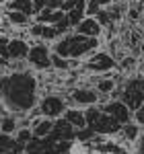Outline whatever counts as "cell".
Masks as SVG:
<instances>
[{
	"label": "cell",
	"mask_w": 144,
	"mask_h": 154,
	"mask_svg": "<svg viewBox=\"0 0 144 154\" xmlns=\"http://www.w3.org/2000/svg\"><path fill=\"white\" fill-rule=\"evenodd\" d=\"M33 101H35V82L27 74H14L4 80L2 105H11V111L29 109Z\"/></svg>",
	"instance_id": "obj_1"
},
{
	"label": "cell",
	"mask_w": 144,
	"mask_h": 154,
	"mask_svg": "<svg viewBox=\"0 0 144 154\" xmlns=\"http://www.w3.org/2000/svg\"><path fill=\"white\" fill-rule=\"evenodd\" d=\"M97 39L93 37H84V35H70V37H64L62 41L56 43V54L62 56L64 60L68 58H83L84 54H89V51H93L97 48Z\"/></svg>",
	"instance_id": "obj_2"
},
{
	"label": "cell",
	"mask_w": 144,
	"mask_h": 154,
	"mask_svg": "<svg viewBox=\"0 0 144 154\" xmlns=\"http://www.w3.org/2000/svg\"><path fill=\"white\" fill-rule=\"evenodd\" d=\"M86 115V123H91V128L101 134H109V131H115L120 128V123L115 121L113 117H109L105 111H97V109H91Z\"/></svg>",
	"instance_id": "obj_3"
},
{
	"label": "cell",
	"mask_w": 144,
	"mask_h": 154,
	"mask_svg": "<svg viewBox=\"0 0 144 154\" xmlns=\"http://www.w3.org/2000/svg\"><path fill=\"white\" fill-rule=\"evenodd\" d=\"M121 101H124V105L128 107V109H132V111L140 109V105L144 103V91H142V86H140V82L126 84V91L121 95Z\"/></svg>",
	"instance_id": "obj_4"
},
{
	"label": "cell",
	"mask_w": 144,
	"mask_h": 154,
	"mask_svg": "<svg viewBox=\"0 0 144 154\" xmlns=\"http://www.w3.org/2000/svg\"><path fill=\"white\" fill-rule=\"evenodd\" d=\"M89 70L93 72H105V70H111L113 66H115V62L111 60V56L109 54H105V51H99V54H95L93 58L89 60Z\"/></svg>",
	"instance_id": "obj_5"
},
{
	"label": "cell",
	"mask_w": 144,
	"mask_h": 154,
	"mask_svg": "<svg viewBox=\"0 0 144 154\" xmlns=\"http://www.w3.org/2000/svg\"><path fill=\"white\" fill-rule=\"evenodd\" d=\"M29 60L31 64L37 68H49L52 66V60H49V51L45 45H35V48L29 49Z\"/></svg>",
	"instance_id": "obj_6"
},
{
	"label": "cell",
	"mask_w": 144,
	"mask_h": 154,
	"mask_svg": "<svg viewBox=\"0 0 144 154\" xmlns=\"http://www.w3.org/2000/svg\"><path fill=\"white\" fill-rule=\"evenodd\" d=\"M41 113L49 119L62 115V113H64V103H62V99H58V97H45V99L41 101Z\"/></svg>",
	"instance_id": "obj_7"
},
{
	"label": "cell",
	"mask_w": 144,
	"mask_h": 154,
	"mask_svg": "<svg viewBox=\"0 0 144 154\" xmlns=\"http://www.w3.org/2000/svg\"><path fill=\"white\" fill-rule=\"evenodd\" d=\"M103 111L107 113L109 117H113L115 121H117V123H126V121L130 119V111H128V107L124 105L121 101H113V103H107Z\"/></svg>",
	"instance_id": "obj_8"
},
{
	"label": "cell",
	"mask_w": 144,
	"mask_h": 154,
	"mask_svg": "<svg viewBox=\"0 0 144 154\" xmlns=\"http://www.w3.org/2000/svg\"><path fill=\"white\" fill-rule=\"evenodd\" d=\"M101 25H99V21L97 19H93V17H89V19H83L80 23L76 25V31H78V35H84V37H99L101 35Z\"/></svg>",
	"instance_id": "obj_9"
},
{
	"label": "cell",
	"mask_w": 144,
	"mask_h": 154,
	"mask_svg": "<svg viewBox=\"0 0 144 154\" xmlns=\"http://www.w3.org/2000/svg\"><path fill=\"white\" fill-rule=\"evenodd\" d=\"M97 99H99V95L91 88H76L72 93V101L76 105H93V103H97Z\"/></svg>",
	"instance_id": "obj_10"
},
{
	"label": "cell",
	"mask_w": 144,
	"mask_h": 154,
	"mask_svg": "<svg viewBox=\"0 0 144 154\" xmlns=\"http://www.w3.org/2000/svg\"><path fill=\"white\" fill-rule=\"evenodd\" d=\"M6 48H8V56H11V58L21 60V58H25V56H29V45L25 43L23 39H11Z\"/></svg>",
	"instance_id": "obj_11"
},
{
	"label": "cell",
	"mask_w": 144,
	"mask_h": 154,
	"mask_svg": "<svg viewBox=\"0 0 144 154\" xmlns=\"http://www.w3.org/2000/svg\"><path fill=\"white\" fill-rule=\"evenodd\" d=\"M52 130H54V121H49V117L48 119H37L35 123H33V128H31V134L35 138H45V136H49Z\"/></svg>",
	"instance_id": "obj_12"
},
{
	"label": "cell",
	"mask_w": 144,
	"mask_h": 154,
	"mask_svg": "<svg viewBox=\"0 0 144 154\" xmlns=\"http://www.w3.org/2000/svg\"><path fill=\"white\" fill-rule=\"evenodd\" d=\"M66 121L70 123L72 128H78V130L86 128V115L83 111H78V109H68L66 111Z\"/></svg>",
	"instance_id": "obj_13"
},
{
	"label": "cell",
	"mask_w": 144,
	"mask_h": 154,
	"mask_svg": "<svg viewBox=\"0 0 144 154\" xmlns=\"http://www.w3.org/2000/svg\"><path fill=\"white\" fill-rule=\"evenodd\" d=\"M11 11H17V12H23V14H31L33 11V0H11Z\"/></svg>",
	"instance_id": "obj_14"
},
{
	"label": "cell",
	"mask_w": 144,
	"mask_h": 154,
	"mask_svg": "<svg viewBox=\"0 0 144 154\" xmlns=\"http://www.w3.org/2000/svg\"><path fill=\"white\" fill-rule=\"evenodd\" d=\"M33 33H37V35H41V37H45V39H54V37L60 33V29L58 27H45V25H37L35 29H33Z\"/></svg>",
	"instance_id": "obj_15"
},
{
	"label": "cell",
	"mask_w": 144,
	"mask_h": 154,
	"mask_svg": "<svg viewBox=\"0 0 144 154\" xmlns=\"http://www.w3.org/2000/svg\"><path fill=\"white\" fill-rule=\"evenodd\" d=\"M109 2H111V0H91V2H89V6H86V12H89V14L101 12L105 6H109Z\"/></svg>",
	"instance_id": "obj_16"
},
{
	"label": "cell",
	"mask_w": 144,
	"mask_h": 154,
	"mask_svg": "<svg viewBox=\"0 0 144 154\" xmlns=\"http://www.w3.org/2000/svg\"><path fill=\"white\" fill-rule=\"evenodd\" d=\"M12 146H14V140H12L11 136H6V134H2L0 136V154H4V152H8Z\"/></svg>",
	"instance_id": "obj_17"
},
{
	"label": "cell",
	"mask_w": 144,
	"mask_h": 154,
	"mask_svg": "<svg viewBox=\"0 0 144 154\" xmlns=\"http://www.w3.org/2000/svg\"><path fill=\"white\" fill-rule=\"evenodd\" d=\"M68 154H91V150L84 146L80 140H76V142L70 146V150H68Z\"/></svg>",
	"instance_id": "obj_18"
},
{
	"label": "cell",
	"mask_w": 144,
	"mask_h": 154,
	"mask_svg": "<svg viewBox=\"0 0 144 154\" xmlns=\"http://www.w3.org/2000/svg\"><path fill=\"white\" fill-rule=\"evenodd\" d=\"M8 19H11V23H14L17 27H21V25H27V14H23V12L12 11L11 14H8Z\"/></svg>",
	"instance_id": "obj_19"
},
{
	"label": "cell",
	"mask_w": 144,
	"mask_h": 154,
	"mask_svg": "<svg viewBox=\"0 0 144 154\" xmlns=\"http://www.w3.org/2000/svg\"><path fill=\"white\" fill-rule=\"evenodd\" d=\"M49 60H52V66H56L58 70H66V68H68V60H64L62 56H58V54L49 56Z\"/></svg>",
	"instance_id": "obj_20"
},
{
	"label": "cell",
	"mask_w": 144,
	"mask_h": 154,
	"mask_svg": "<svg viewBox=\"0 0 144 154\" xmlns=\"http://www.w3.org/2000/svg\"><path fill=\"white\" fill-rule=\"evenodd\" d=\"M97 88H99V93H111V91L115 88V82H113L111 78H109V80H99Z\"/></svg>",
	"instance_id": "obj_21"
},
{
	"label": "cell",
	"mask_w": 144,
	"mask_h": 154,
	"mask_svg": "<svg viewBox=\"0 0 144 154\" xmlns=\"http://www.w3.org/2000/svg\"><path fill=\"white\" fill-rule=\"evenodd\" d=\"M14 125H17V123H14L12 119H2V121H0V130H2V134H6V136L14 130Z\"/></svg>",
	"instance_id": "obj_22"
},
{
	"label": "cell",
	"mask_w": 144,
	"mask_h": 154,
	"mask_svg": "<svg viewBox=\"0 0 144 154\" xmlns=\"http://www.w3.org/2000/svg\"><path fill=\"white\" fill-rule=\"evenodd\" d=\"M31 138H33L31 130H21L19 134H17V140H19V142H29Z\"/></svg>",
	"instance_id": "obj_23"
},
{
	"label": "cell",
	"mask_w": 144,
	"mask_h": 154,
	"mask_svg": "<svg viewBox=\"0 0 144 154\" xmlns=\"http://www.w3.org/2000/svg\"><path fill=\"white\" fill-rule=\"evenodd\" d=\"M124 134H126V138H128V140H136L138 130H136L134 125H126V128H124Z\"/></svg>",
	"instance_id": "obj_24"
},
{
	"label": "cell",
	"mask_w": 144,
	"mask_h": 154,
	"mask_svg": "<svg viewBox=\"0 0 144 154\" xmlns=\"http://www.w3.org/2000/svg\"><path fill=\"white\" fill-rule=\"evenodd\" d=\"M49 4V0H33V11L35 12H41L45 6Z\"/></svg>",
	"instance_id": "obj_25"
},
{
	"label": "cell",
	"mask_w": 144,
	"mask_h": 154,
	"mask_svg": "<svg viewBox=\"0 0 144 154\" xmlns=\"http://www.w3.org/2000/svg\"><path fill=\"white\" fill-rule=\"evenodd\" d=\"M136 121L140 125H144V103L140 105V109H136Z\"/></svg>",
	"instance_id": "obj_26"
},
{
	"label": "cell",
	"mask_w": 144,
	"mask_h": 154,
	"mask_svg": "<svg viewBox=\"0 0 144 154\" xmlns=\"http://www.w3.org/2000/svg\"><path fill=\"white\" fill-rule=\"evenodd\" d=\"M134 142H136V150H138V154H144V138H136Z\"/></svg>",
	"instance_id": "obj_27"
},
{
	"label": "cell",
	"mask_w": 144,
	"mask_h": 154,
	"mask_svg": "<svg viewBox=\"0 0 144 154\" xmlns=\"http://www.w3.org/2000/svg\"><path fill=\"white\" fill-rule=\"evenodd\" d=\"M91 154H103V152H101V150H97V148H93V150H91Z\"/></svg>",
	"instance_id": "obj_28"
},
{
	"label": "cell",
	"mask_w": 144,
	"mask_h": 154,
	"mask_svg": "<svg viewBox=\"0 0 144 154\" xmlns=\"http://www.w3.org/2000/svg\"><path fill=\"white\" fill-rule=\"evenodd\" d=\"M2 21H4V19H2V14H0V25H2Z\"/></svg>",
	"instance_id": "obj_29"
},
{
	"label": "cell",
	"mask_w": 144,
	"mask_h": 154,
	"mask_svg": "<svg viewBox=\"0 0 144 154\" xmlns=\"http://www.w3.org/2000/svg\"><path fill=\"white\" fill-rule=\"evenodd\" d=\"M0 121H2V119H0Z\"/></svg>",
	"instance_id": "obj_30"
}]
</instances>
